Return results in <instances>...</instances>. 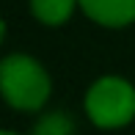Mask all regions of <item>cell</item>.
<instances>
[{"mask_svg":"<svg viewBox=\"0 0 135 135\" xmlns=\"http://www.w3.org/2000/svg\"><path fill=\"white\" fill-rule=\"evenodd\" d=\"M50 94V75L33 55L14 52L0 61V97L8 102V108L22 113H36L47 105Z\"/></svg>","mask_w":135,"mask_h":135,"instance_id":"obj_1","label":"cell"},{"mask_svg":"<svg viewBox=\"0 0 135 135\" xmlns=\"http://www.w3.org/2000/svg\"><path fill=\"white\" fill-rule=\"evenodd\" d=\"M85 113L99 130H119L135 119V85L119 75H105L85 91Z\"/></svg>","mask_w":135,"mask_h":135,"instance_id":"obj_2","label":"cell"},{"mask_svg":"<svg viewBox=\"0 0 135 135\" xmlns=\"http://www.w3.org/2000/svg\"><path fill=\"white\" fill-rule=\"evenodd\" d=\"M83 14L102 28H127L135 22V0H77Z\"/></svg>","mask_w":135,"mask_h":135,"instance_id":"obj_3","label":"cell"},{"mask_svg":"<svg viewBox=\"0 0 135 135\" xmlns=\"http://www.w3.org/2000/svg\"><path fill=\"white\" fill-rule=\"evenodd\" d=\"M75 6H80L77 0H30V14L41 22V25L58 28L64 22H69Z\"/></svg>","mask_w":135,"mask_h":135,"instance_id":"obj_4","label":"cell"},{"mask_svg":"<svg viewBox=\"0 0 135 135\" xmlns=\"http://www.w3.org/2000/svg\"><path fill=\"white\" fill-rule=\"evenodd\" d=\"M33 135H75V121L66 113H47L39 119Z\"/></svg>","mask_w":135,"mask_h":135,"instance_id":"obj_5","label":"cell"},{"mask_svg":"<svg viewBox=\"0 0 135 135\" xmlns=\"http://www.w3.org/2000/svg\"><path fill=\"white\" fill-rule=\"evenodd\" d=\"M3 39H6V22L0 20V44H3Z\"/></svg>","mask_w":135,"mask_h":135,"instance_id":"obj_6","label":"cell"},{"mask_svg":"<svg viewBox=\"0 0 135 135\" xmlns=\"http://www.w3.org/2000/svg\"><path fill=\"white\" fill-rule=\"evenodd\" d=\"M0 135H17V132H11V130H0Z\"/></svg>","mask_w":135,"mask_h":135,"instance_id":"obj_7","label":"cell"}]
</instances>
